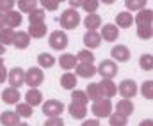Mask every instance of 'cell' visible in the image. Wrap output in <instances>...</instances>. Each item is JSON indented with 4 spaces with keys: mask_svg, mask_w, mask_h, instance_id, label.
I'll use <instances>...</instances> for the list:
<instances>
[{
    "mask_svg": "<svg viewBox=\"0 0 153 126\" xmlns=\"http://www.w3.org/2000/svg\"><path fill=\"white\" fill-rule=\"evenodd\" d=\"M2 68H4V59L0 57V69H2Z\"/></svg>",
    "mask_w": 153,
    "mask_h": 126,
    "instance_id": "cell-51",
    "label": "cell"
},
{
    "mask_svg": "<svg viewBox=\"0 0 153 126\" xmlns=\"http://www.w3.org/2000/svg\"><path fill=\"white\" fill-rule=\"evenodd\" d=\"M153 21V11L152 9H141V11H137V14L134 16V23H137V27L139 25H152Z\"/></svg>",
    "mask_w": 153,
    "mask_h": 126,
    "instance_id": "cell-16",
    "label": "cell"
},
{
    "mask_svg": "<svg viewBox=\"0 0 153 126\" xmlns=\"http://www.w3.org/2000/svg\"><path fill=\"white\" fill-rule=\"evenodd\" d=\"M100 2H103V4H107V5H111V4H114L116 0H100Z\"/></svg>",
    "mask_w": 153,
    "mask_h": 126,
    "instance_id": "cell-50",
    "label": "cell"
},
{
    "mask_svg": "<svg viewBox=\"0 0 153 126\" xmlns=\"http://www.w3.org/2000/svg\"><path fill=\"white\" fill-rule=\"evenodd\" d=\"M78 84V78H76L75 73H71V71H66L62 77H61V87L62 89H66V91H73Z\"/></svg>",
    "mask_w": 153,
    "mask_h": 126,
    "instance_id": "cell-24",
    "label": "cell"
},
{
    "mask_svg": "<svg viewBox=\"0 0 153 126\" xmlns=\"http://www.w3.org/2000/svg\"><path fill=\"white\" fill-rule=\"evenodd\" d=\"M46 32H48L46 23H30V27H29V30H27V34H29L30 38H34V39H41V38H45Z\"/></svg>",
    "mask_w": 153,
    "mask_h": 126,
    "instance_id": "cell-20",
    "label": "cell"
},
{
    "mask_svg": "<svg viewBox=\"0 0 153 126\" xmlns=\"http://www.w3.org/2000/svg\"><path fill=\"white\" fill-rule=\"evenodd\" d=\"M111 55H112V60L114 62L116 60L117 62H128L130 60V50L125 44H116V46H112Z\"/></svg>",
    "mask_w": 153,
    "mask_h": 126,
    "instance_id": "cell-10",
    "label": "cell"
},
{
    "mask_svg": "<svg viewBox=\"0 0 153 126\" xmlns=\"http://www.w3.org/2000/svg\"><path fill=\"white\" fill-rule=\"evenodd\" d=\"M139 126H153V121L152 119H144V121H141Z\"/></svg>",
    "mask_w": 153,
    "mask_h": 126,
    "instance_id": "cell-47",
    "label": "cell"
},
{
    "mask_svg": "<svg viewBox=\"0 0 153 126\" xmlns=\"http://www.w3.org/2000/svg\"><path fill=\"white\" fill-rule=\"evenodd\" d=\"M38 68L41 69H50L53 64H55V57L50 55V53H39L38 55Z\"/></svg>",
    "mask_w": 153,
    "mask_h": 126,
    "instance_id": "cell-27",
    "label": "cell"
},
{
    "mask_svg": "<svg viewBox=\"0 0 153 126\" xmlns=\"http://www.w3.org/2000/svg\"><path fill=\"white\" fill-rule=\"evenodd\" d=\"M7 80V71H5V68H2L0 69V84H4Z\"/></svg>",
    "mask_w": 153,
    "mask_h": 126,
    "instance_id": "cell-46",
    "label": "cell"
},
{
    "mask_svg": "<svg viewBox=\"0 0 153 126\" xmlns=\"http://www.w3.org/2000/svg\"><path fill=\"white\" fill-rule=\"evenodd\" d=\"M152 36H153V27L152 25H139V27H137V38L148 41V39H152Z\"/></svg>",
    "mask_w": 153,
    "mask_h": 126,
    "instance_id": "cell-35",
    "label": "cell"
},
{
    "mask_svg": "<svg viewBox=\"0 0 153 126\" xmlns=\"http://www.w3.org/2000/svg\"><path fill=\"white\" fill-rule=\"evenodd\" d=\"M100 29H102V32H100L102 41H109V43L117 41V38H119V29L116 27L114 23H105V25L100 27Z\"/></svg>",
    "mask_w": 153,
    "mask_h": 126,
    "instance_id": "cell-9",
    "label": "cell"
},
{
    "mask_svg": "<svg viewBox=\"0 0 153 126\" xmlns=\"http://www.w3.org/2000/svg\"><path fill=\"white\" fill-rule=\"evenodd\" d=\"M41 107H43V114L46 117H61V114L64 110V105L59 99H46L45 103H41Z\"/></svg>",
    "mask_w": 153,
    "mask_h": 126,
    "instance_id": "cell-5",
    "label": "cell"
},
{
    "mask_svg": "<svg viewBox=\"0 0 153 126\" xmlns=\"http://www.w3.org/2000/svg\"><path fill=\"white\" fill-rule=\"evenodd\" d=\"M84 44H85L87 50L98 48V46L102 44V36H100V32H98V30H87V32L84 34Z\"/></svg>",
    "mask_w": 153,
    "mask_h": 126,
    "instance_id": "cell-12",
    "label": "cell"
},
{
    "mask_svg": "<svg viewBox=\"0 0 153 126\" xmlns=\"http://www.w3.org/2000/svg\"><path fill=\"white\" fill-rule=\"evenodd\" d=\"M22 21H23V16H22V13H18V11H7V13H4V25L7 27V29H16V27H20L22 25Z\"/></svg>",
    "mask_w": 153,
    "mask_h": 126,
    "instance_id": "cell-8",
    "label": "cell"
},
{
    "mask_svg": "<svg viewBox=\"0 0 153 126\" xmlns=\"http://www.w3.org/2000/svg\"><path fill=\"white\" fill-rule=\"evenodd\" d=\"M18 107H16V114L20 116V117H30L32 116V107L30 105H27V103H16Z\"/></svg>",
    "mask_w": 153,
    "mask_h": 126,
    "instance_id": "cell-38",
    "label": "cell"
},
{
    "mask_svg": "<svg viewBox=\"0 0 153 126\" xmlns=\"http://www.w3.org/2000/svg\"><path fill=\"white\" fill-rule=\"evenodd\" d=\"M84 25H85L87 30H96V29L102 27V16L96 14V13H91L84 18Z\"/></svg>",
    "mask_w": 153,
    "mask_h": 126,
    "instance_id": "cell-26",
    "label": "cell"
},
{
    "mask_svg": "<svg viewBox=\"0 0 153 126\" xmlns=\"http://www.w3.org/2000/svg\"><path fill=\"white\" fill-rule=\"evenodd\" d=\"M134 103H132V99H119L117 101V105H116V112L117 114H121V116H125V117H130L132 114H134Z\"/></svg>",
    "mask_w": 153,
    "mask_h": 126,
    "instance_id": "cell-18",
    "label": "cell"
},
{
    "mask_svg": "<svg viewBox=\"0 0 153 126\" xmlns=\"http://www.w3.org/2000/svg\"><path fill=\"white\" fill-rule=\"evenodd\" d=\"M38 7V0H18V9L22 13H30Z\"/></svg>",
    "mask_w": 153,
    "mask_h": 126,
    "instance_id": "cell-36",
    "label": "cell"
},
{
    "mask_svg": "<svg viewBox=\"0 0 153 126\" xmlns=\"http://www.w3.org/2000/svg\"><path fill=\"white\" fill-rule=\"evenodd\" d=\"M80 21H82L80 13H76V9H71V7L66 9V11H62V14H61V18H59L61 27L66 29V30H73V29H76Z\"/></svg>",
    "mask_w": 153,
    "mask_h": 126,
    "instance_id": "cell-1",
    "label": "cell"
},
{
    "mask_svg": "<svg viewBox=\"0 0 153 126\" xmlns=\"http://www.w3.org/2000/svg\"><path fill=\"white\" fill-rule=\"evenodd\" d=\"M132 23H134V16H132V13H128V11H123V13H117L116 14V27L119 29H128V27H132Z\"/></svg>",
    "mask_w": 153,
    "mask_h": 126,
    "instance_id": "cell-19",
    "label": "cell"
},
{
    "mask_svg": "<svg viewBox=\"0 0 153 126\" xmlns=\"http://www.w3.org/2000/svg\"><path fill=\"white\" fill-rule=\"evenodd\" d=\"M137 84L134 82V80H130V78H126V80H123L119 87H117V92L121 94V98H125V99H130V98H134L135 94H137Z\"/></svg>",
    "mask_w": 153,
    "mask_h": 126,
    "instance_id": "cell-7",
    "label": "cell"
},
{
    "mask_svg": "<svg viewBox=\"0 0 153 126\" xmlns=\"http://www.w3.org/2000/svg\"><path fill=\"white\" fill-rule=\"evenodd\" d=\"M126 123H128V117H125L117 112H112L109 116V125L111 126H126Z\"/></svg>",
    "mask_w": 153,
    "mask_h": 126,
    "instance_id": "cell-34",
    "label": "cell"
},
{
    "mask_svg": "<svg viewBox=\"0 0 153 126\" xmlns=\"http://www.w3.org/2000/svg\"><path fill=\"white\" fill-rule=\"evenodd\" d=\"M38 4H41L43 11H57L59 9V2H55V0H38Z\"/></svg>",
    "mask_w": 153,
    "mask_h": 126,
    "instance_id": "cell-41",
    "label": "cell"
},
{
    "mask_svg": "<svg viewBox=\"0 0 153 126\" xmlns=\"http://www.w3.org/2000/svg\"><path fill=\"white\" fill-rule=\"evenodd\" d=\"M96 73H100V75H102V78L112 80L116 75H117V64H116L112 59H103V60L98 64Z\"/></svg>",
    "mask_w": 153,
    "mask_h": 126,
    "instance_id": "cell-4",
    "label": "cell"
},
{
    "mask_svg": "<svg viewBox=\"0 0 153 126\" xmlns=\"http://www.w3.org/2000/svg\"><path fill=\"white\" fill-rule=\"evenodd\" d=\"M4 52H5V46H4V44H2V43H0V57H2V55H4Z\"/></svg>",
    "mask_w": 153,
    "mask_h": 126,
    "instance_id": "cell-49",
    "label": "cell"
},
{
    "mask_svg": "<svg viewBox=\"0 0 153 126\" xmlns=\"http://www.w3.org/2000/svg\"><path fill=\"white\" fill-rule=\"evenodd\" d=\"M2 29H4V14L0 13V30H2Z\"/></svg>",
    "mask_w": 153,
    "mask_h": 126,
    "instance_id": "cell-48",
    "label": "cell"
},
{
    "mask_svg": "<svg viewBox=\"0 0 153 126\" xmlns=\"http://www.w3.org/2000/svg\"><path fill=\"white\" fill-rule=\"evenodd\" d=\"M139 66L144 71H152L153 69V55L152 53H143L139 57Z\"/></svg>",
    "mask_w": 153,
    "mask_h": 126,
    "instance_id": "cell-32",
    "label": "cell"
},
{
    "mask_svg": "<svg viewBox=\"0 0 153 126\" xmlns=\"http://www.w3.org/2000/svg\"><path fill=\"white\" fill-rule=\"evenodd\" d=\"M0 96H2V99H4V103H7V105H16V103L20 101V98H22L20 89H14V87L4 89V92H2Z\"/></svg>",
    "mask_w": 153,
    "mask_h": 126,
    "instance_id": "cell-14",
    "label": "cell"
},
{
    "mask_svg": "<svg viewBox=\"0 0 153 126\" xmlns=\"http://www.w3.org/2000/svg\"><path fill=\"white\" fill-rule=\"evenodd\" d=\"M16 5V0H0V13H7V11H13Z\"/></svg>",
    "mask_w": 153,
    "mask_h": 126,
    "instance_id": "cell-42",
    "label": "cell"
},
{
    "mask_svg": "<svg viewBox=\"0 0 153 126\" xmlns=\"http://www.w3.org/2000/svg\"><path fill=\"white\" fill-rule=\"evenodd\" d=\"M76 60H78L80 64H94V53H93L91 50L84 48V50H80V52L76 53Z\"/></svg>",
    "mask_w": 153,
    "mask_h": 126,
    "instance_id": "cell-28",
    "label": "cell"
},
{
    "mask_svg": "<svg viewBox=\"0 0 153 126\" xmlns=\"http://www.w3.org/2000/svg\"><path fill=\"white\" fill-rule=\"evenodd\" d=\"M68 112H70V116L73 117V119H85V116H87V107L85 105H76V103H70L68 105Z\"/></svg>",
    "mask_w": 153,
    "mask_h": 126,
    "instance_id": "cell-25",
    "label": "cell"
},
{
    "mask_svg": "<svg viewBox=\"0 0 153 126\" xmlns=\"http://www.w3.org/2000/svg\"><path fill=\"white\" fill-rule=\"evenodd\" d=\"M45 16H46V13L36 7L34 11L29 13V23H45Z\"/></svg>",
    "mask_w": 153,
    "mask_h": 126,
    "instance_id": "cell-31",
    "label": "cell"
},
{
    "mask_svg": "<svg viewBox=\"0 0 153 126\" xmlns=\"http://www.w3.org/2000/svg\"><path fill=\"white\" fill-rule=\"evenodd\" d=\"M13 44H14L18 50H25V48H29V44H30V36H29L27 32H23V30H18V32H14Z\"/></svg>",
    "mask_w": 153,
    "mask_h": 126,
    "instance_id": "cell-22",
    "label": "cell"
},
{
    "mask_svg": "<svg viewBox=\"0 0 153 126\" xmlns=\"http://www.w3.org/2000/svg\"><path fill=\"white\" fill-rule=\"evenodd\" d=\"M43 126H64V121L61 117H48Z\"/></svg>",
    "mask_w": 153,
    "mask_h": 126,
    "instance_id": "cell-43",
    "label": "cell"
},
{
    "mask_svg": "<svg viewBox=\"0 0 153 126\" xmlns=\"http://www.w3.org/2000/svg\"><path fill=\"white\" fill-rule=\"evenodd\" d=\"M76 64H78V60H76V55H73V53H64V55H61V59H59V66H61L62 69H66V71L75 69Z\"/></svg>",
    "mask_w": 153,
    "mask_h": 126,
    "instance_id": "cell-23",
    "label": "cell"
},
{
    "mask_svg": "<svg viewBox=\"0 0 153 126\" xmlns=\"http://www.w3.org/2000/svg\"><path fill=\"white\" fill-rule=\"evenodd\" d=\"M141 94L146 99H153V82L152 80L143 82V85H141Z\"/></svg>",
    "mask_w": 153,
    "mask_h": 126,
    "instance_id": "cell-40",
    "label": "cell"
},
{
    "mask_svg": "<svg viewBox=\"0 0 153 126\" xmlns=\"http://www.w3.org/2000/svg\"><path fill=\"white\" fill-rule=\"evenodd\" d=\"M91 112L94 114V117H96V119L109 117V116L112 114V101H111L109 98H100V99L93 101Z\"/></svg>",
    "mask_w": 153,
    "mask_h": 126,
    "instance_id": "cell-2",
    "label": "cell"
},
{
    "mask_svg": "<svg viewBox=\"0 0 153 126\" xmlns=\"http://www.w3.org/2000/svg\"><path fill=\"white\" fill-rule=\"evenodd\" d=\"M68 2H70V7L71 9H76V7L82 5V0H68Z\"/></svg>",
    "mask_w": 153,
    "mask_h": 126,
    "instance_id": "cell-45",
    "label": "cell"
},
{
    "mask_svg": "<svg viewBox=\"0 0 153 126\" xmlns=\"http://www.w3.org/2000/svg\"><path fill=\"white\" fill-rule=\"evenodd\" d=\"M23 78H25V71L22 68H13L7 73V80H9L11 87H14V89H20L23 85Z\"/></svg>",
    "mask_w": 153,
    "mask_h": 126,
    "instance_id": "cell-11",
    "label": "cell"
},
{
    "mask_svg": "<svg viewBox=\"0 0 153 126\" xmlns=\"http://www.w3.org/2000/svg\"><path fill=\"white\" fill-rule=\"evenodd\" d=\"M43 80H45V73H43V69L38 68V66H34V68H29V69L25 71L23 85H29L30 89H38L39 85L43 84Z\"/></svg>",
    "mask_w": 153,
    "mask_h": 126,
    "instance_id": "cell-3",
    "label": "cell"
},
{
    "mask_svg": "<svg viewBox=\"0 0 153 126\" xmlns=\"http://www.w3.org/2000/svg\"><path fill=\"white\" fill-rule=\"evenodd\" d=\"M84 92L87 94V98H89L91 101H96V99L103 98V96H102V91H100V85H98V84H87V89H85Z\"/></svg>",
    "mask_w": 153,
    "mask_h": 126,
    "instance_id": "cell-29",
    "label": "cell"
},
{
    "mask_svg": "<svg viewBox=\"0 0 153 126\" xmlns=\"http://www.w3.org/2000/svg\"><path fill=\"white\" fill-rule=\"evenodd\" d=\"M20 123V116L14 110H4L0 114V125L2 126H16Z\"/></svg>",
    "mask_w": 153,
    "mask_h": 126,
    "instance_id": "cell-17",
    "label": "cell"
},
{
    "mask_svg": "<svg viewBox=\"0 0 153 126\" xmlns=\"http://www.w3.org/2000/svg\"><path fill=\"white\" fill-rule=\"evenodd\" d=\"M146 2L148 0H125V5H126V9L130 13V11H141V9H144Z\"/></svg>",
    "mask_w": 153,
    "mask_h": 126,
    "instance_id": "cell-37",
    "label": "cell"
},
{
    "mask_svg": "<svg viewBox=\"0 0 153 126\" xmlns=\"http://www.w3.org/2000/svg\"><path fill=\"white\" fill-rule=\"evenodd\" d=\"M25 103L30 105L32 108L38 107V105H41V103H43V94H41V91H39V89H29L27 94H25Z\"/></svg>",
    "mask_w": 153,
    "mask_h": 126,
    "instance_id": "cell-21",
    "label": "cell"
},
{
    "mask_svg": "<svg viewBox=\"0 0 153 126\" xmlns=\"http://www.w3.org/2000/svg\"><path fill=\"white\" fill-rule=\"evenodd\" d=\"M16 126H30V125H27V123H18Z\"/></svg>",
    "mask_w": 153,
    "mask_h": 126,
    "instance_id": "cell-52",
    "label": "cell"
},
{
    "mask_svg": "<svg viewBox=\"0 0 153 126\" xmlns=\"http://www.w3.org/2000/svg\"><path fill=\"white\" fill-rule=\"evenodd\" d=\"M76 78H93L96 75V66L94 64H76L75 68Z\"/></svg>",
    "mask_w": 153,
    "mask_h": 126,
    "instance_id": "cell-13",
    "label": "cell"
},
{
    "mask_svg": "<svg viewBox=\"0 0 153 126\" xmlns=\"http://www.w3.org/2000/svg\"><path fill=\"white\" fill-rule=\"evenodd\" d=\"M55 2H59V4H61V2H64V0H55Z\"/></svg>",
    "mask_w": 153,
    "mask_h": 126,
    "instance_id": "cell-53",
    "label": "cell"
},
{
    "mask_svg": "<svg viewBox=\"0 0 153 126\" xmlns=\"http://www.w3.org/2000/svg\"><path fill=\"white\" fill-rule=\"evenodd\" d=\"M100 91H102V96L103 98H112L117 94V85L112 82V80H107V78H102V82H100Z\"/></svg>",
    "mask_w": 153,
    "mask_h": 126,
    "instance_id": "cell-15",
    "label": "cell"
},
{
    "mask_svg": "<svg viewBox=\"0 0 153 126\" xmlns=\"http://www.w3.org/2000/svg\"><path fill=\"white\" fill-rule=\"evenodd\" d=\"M14 32H16V30L4 27V29L0 30V43H2L4 46H7V44H13V39H14Z\"/></svg>",
    "mask_w": 153,
    "mask_h": 126,
    "instance_id": "cell-30",
    "label": "cell"
},
{
    "mask_svg": "<svg viewBox=\"0 0 153 126\" xmlns=\"http://www.w3.org/2000/svg\"><path fill=\"white\" fill-rule=\"evenodd\" d=\"M80 126H100V121L98 119H85Z\"/></svg>",
    "mask_w": 153,
    "mask_h": 126,
    "instance_id": "cell-44",
    "label": "cell"
},
{
    "mask_svg": "<svg viewBox=\"0 0 153 126\" xmlns=\"http://www.w3.org/2000/svg\"><path fill=\"white\" fill-rule=\"evenodd\" d=\"M71 101L76 103V105H85V107H87L89 98H87V94H85L84 91H76V89H73V92H71Z\"/></svg>",
    "mask_w": 153,
    "mask_h": 126,
    "instance_id": "cell-33",
    "label": "cell"
},
{
    "mask_svg": "<svg viewBox=\"0 0 153 126\" xmlns=\"http://www.w3.org/2000/svg\"><path fill=\"white\" fill-rule=\"evenodd\" d=\"M98 5H100V0H82V5H80V7H82L87 14H91V13H96Z\"/></svg>",
    "mask_w": 153,
    "mask_h": 126,
    "instance_id": "cell-39",
    "label": "cell"
},
{
    "mask_svg": "<svg viewBox=\"0 0 153 126\" xmlns=\"http://www.w3.org/2000/svg\"><path fill=\"white\" fill-rule=\"evenodd\" d=\"M48 44L52 50H64L68 46V36L64 30H53L50 36H48Z\"/></svg>",
    "mask_w": 153,
    "mask_h": 126,
    "instance_id": "cell-6",
    "label": "cell"
}]
</instances>
